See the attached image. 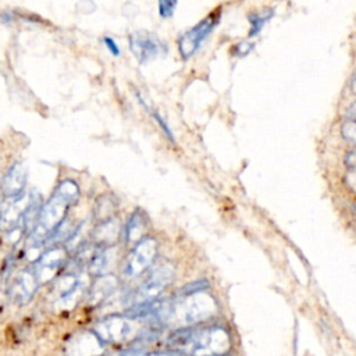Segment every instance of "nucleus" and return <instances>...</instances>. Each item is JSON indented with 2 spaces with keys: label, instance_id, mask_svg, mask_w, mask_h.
Here are the masks:
<instances>
[{
  "label": "nucleus",
  "instance_id": "f257e3e1",
  "mask_svg": "<svg viewBox=\"0 0 356 356\" xmlns=\"http://www.w3.org/2000/svg\"><path fill=\"white\" fill-rule=\"evenodd\" d=\"M170 349L184 356L225 355L232 345V337L225 325H189L175 328L168 339Z\"/></svg>",
  "mask_w": 356,
  "mask_h": 356
},
{
  "label": "nucleus",
  "instance_id": "f03ea898",
  "mask_svg": "<svg viewBox=\"0 0 356 356\" xmlns=\"http://www.w3.org/2000/svg\"><path fill=\"white\" fill-rule=\"evenodd\" d=\"M79 197L78 184L72 179H63L50 197L42 204L39 217L28 235V249H36L44 245L47 238L67 217L68 210Z\"/></svg>",
  "mask_w": 356,
  "mask_h": 356
},
{
  "label": "nucleus",
  "instance_id": "7ed1b4c3",
  "mask_svg": "<svg viewBox=\"0 0 356 356\" xmlns=\"http://www.w3.org/2000/svg\"><path fill=\"white\" fill-rule=\"evenodd\" d=\"M85 273L65 268L54 281L51 289V306L57 312L72 310L88 292Z\"/></svg>",
  "mask_w": 356,
  "mask_h": 356
},
{
  "label": "nucleus",
  "instance_id": "20e7f679",
  "mask_svg": "<svg viewBox=\"0 0 356 356\" xmlns=\"http://www.w3.org/2000/svg\"><path fill=\"white\" fill-rule=\"evenodd\" d=\"M174 280V267L168 261L159 263L153 266L150 273L145 277V280L127 295L125 305L128 307L139 306L156 300L160 293L171 284Z\"/></svg>",
  "mask_w": 356,
  "mask_h": 356
},
{
  "label": "nucleus",
  "instance_id": "39448f33",
  "mask_svg": "<svg viewBox=\"0 0 356 356\" xmlns=\"http://www.w3.org/2000/svg\"><path fill=\"white\" fill-rule=\"evenodd\" d=\"M92 330L106 345H121L138 337L139 324L128 314H108L99 318Z\"/></svg>",
  "mask_w": 356,
  "mask_h": 356
},
{
  "label": "nucleus",
  "instance_id": "423d86ee",
  "mask_svg": "<svg viewBox=\"0 0 356 356\" xmlns=\"http://www.w3.org/2000/svg\"><path fill=\"white\" fill-rule=\"evenodd\" d=\"M159 253V242L154 236L145 235L127 254L122 264V275L128 280L136 278L147 271L153 264Z\"/></svg>",
  "mask_w": 356,
  "mask_h": 356
},
{
  "label": "nucleus",
  "instance_id": "0eeeda50",
  "mask_svg": "<svg viewBox=\"0 0 356 356\" xmlns=\"http://www.w3.org/2000/svg\"><path fill=\"white\" fill-rule=\"evenodd\" d=\"M68 254V248L65 245L47 246L46 250L40 252L32 267L39 286L53 282L65 270L70 260Z\"/></svg>",
  "mask_w": 356,
  "mask_h": 356
},
{
  "label": "nucleus",
  "instance_id": "6e6552de",
  "mask_svg": "<svg viewBox=\"0 0 356 356\" xmlns=\"http://www.w3.org/2000/svg\"><path fill=\"white\" fill-rule=\"evenodd\" d=\"M220 19H221V8H217L213 13H210L206 18H203L197 25L186 31L178 39V51L184 60L191 58L199 50L203 40L218 25Z\"/></svg>",
  "mask_w": 356,
  "mask_h": 356
},
{
  "label": "nucleus",
  "instance_id": "1a4fd4ad",
  "mask_svg": "<svg viewBox=\"0 0 356 356\" xmlns=\"http://www.w3.org/2000/svg\"><path fill=\"white\" fill-rule=\"evenodd\" d=\"M106 346L92 328L79 330L65 339L64 356H104Z\"/></svg>",
  "mask_w": 356,
  "mask_h": 356
},
{
  "label": "nucleus",
  "instance_id": "9d476101",
  "mask_svg": "<svg viewBox=\"0 0 356 356\" xmlns=\"http://www.w3.org/2000/svg\"><path fill=\"white\" fill-rule=\"evenodd\" d=\"M38 288L39 282L33 268L26 267L14 274L7 289V295L14 305L26 306L33 299Z\"/></svg>",
  "mask_w": 356,
  "mask_h": 356
},
{
  "label": "nucleus",
  "instance_id": "9b49d317",
  "mask_svg": "<svg viewBox=\"0 0 356 356\" xmlns=\"http://www.w3.org/2000/svg\"><path fill=\"white\" fill-rule=\"evenodd\" d=\"M161 47V42L149 32L138 31L129 35V49L140 64L156 58L160 54Z\"/></svg>",
  "mask_w": 356,
  "mask_h": 356
},
{
  "label": "nucleus",
  "instance_id": "f8f14e48",
  "mask_svg": "<svg viewBox=\"0 0 356 356\" xmlns=\"http://www.w3.org/2000/svg\"><path fill=\"white\" fill-rule=\"evenodd\" d=\"M31 195L25 192L17 197L6 199V203L0 206V229L8 232L14 228L21 227L22 214L29 203Z\"/></svg>",
  "mask_w": 356,
  "mask_h": 356
},
{
  "label": "nucleus",
  "instance_id": "ddd939ff",
  "mask_svg": "<svg viewBox=\"0 0 356 356\" xmlns=\"http://www.w3.org/2000/svg\"><path fill=\"white\" fill-rule=\"evenodd\" d=\"M118 288V278L111 274L106 273L102 275L95 277L93 282L89 285L86 296H88V305L92 307H96L106 302Z\"/></svg>",
  "mask_w": 356,
  "mask_h": 356
},
{
  "label": "nucleus",
  "instance_id": "4468645a",
  "mask_svg": "<svg viewBox=\"0 0 356 356\" xmlns=\"http://www.w3.org/2000/svg\"><path fill=\"white\" fill-rule=\"evenodd\" d=\"M26 185V170L19 161L13 163L1 181V193L4 199H13L24 193Z\"/></svg>",
  "mask_w": 356,
  "mask_h": 356
},
{
  "label": "nucleus",
  "instance_id": "2eb2a0df",
  "mask_svg": "<svg viewBox=\"0 0 356 356\" xmlns=\"http://www.w3.org/2000/svg\"><path fill=\"white\" fill-rule=\"evenodd\" d=\"M122 235V228L120 221L113 217L102 222H96L90 232V242L96 246H114Z\"/></svg>",
  "mask_w": 356,
  "mask_h": 356
},
{
  "label": "nucleus",
  "instance_id": "dca6fc26",
  "mask_svg": "<svg viewBox=\"0 0 356 356\" xmlns=\"http://www.w3.org/2000/svg\"><path fill=\"white\" fill-rule=\"evenodd\" d=\"M114 260V246H96L86 271L92 277H97L108 273V268Z\"/></svg>",
  "mask_w": 356,
  "mask_h": 356
},
{
  "label": "nucleus",
  "instance_id": "f3484780",
  "mask_svg": "<svg viewBox=\"0 0 356 356\" xmlns=\"http://www.w3.org/2000/svg\"><path fill=\"white\" fill-rule=\"evenodd\" d=\"M147 229V217L146 214L140 210L136 209L128 218L122 232L127 243H136L140 238L146 235Z\"/></svg>",
  "mask_w": 356,
  "mask_h": 356
},
{
  "label": "nucleus",
  "instance_id": "a211bd4d",
  "mask_svg": "<svg viewBox=\"0 0 356 356\" xmlns=\"http://www.w3.org/2000/svg\"><path fill=\"white\" fill-rule=\"evenodd\" d=\"M117 210H118L117 197L111 193H103V195L97 196V199L95 200L92 216L96 222H102V221L115 217Z\"/></svg>",
  "mask_w": 356,
  "mask_h": 356
},
{
  "label": "nucleus",
  "instance_id": "6ab92c4d",
  "mask_svg": "<svg viewBox=\"0 0 356 356\" xmlns=\"http://www.w3.org/2000/svg\"><path fill=\"white\" fill-rule=\"evenodd\" d=\"M274 15V10L268 8V10H263V11H259V13H252L249 14L248 19H249V24H250V29H249V36H256L261 29L263 26L266 25V22Z\"/></svg>",
  "mask_w": 356,
  "mask_h": 356
},
{
  "label": "nucleus",
  "instance_id": "aec40b11",
  "mask_svg": "<svg viewBox=\"0 0 356 356\" xmlns=\"http://www.w3.org/2000/svg\"><path fill=\"white\" fill-rule=\"evenodd\" d=\"M346 164L349 168L346 172V182L353 191H356V152L348 153Z\"/></svg>",
  "mask_w": 356,
  "mask_h": 356
},
{
  "label": "nucleus",
  "instance_id": "412c9836",
  "mask_svg": "<svg viewBox=\"0 0 356 356\" xmlns=\"http://www.w3.org/2000/svg\"><path fill=\"white\" fill-rule=\"evenodd\" d=\"M341 134H342L343 139L356 145V120L349 118L348 121H345L341 127Z\"/></svg>",
  "mask_w": 356,
  "mask_h": 356
},
{
  "label": "nucleus",
  "instance_id": "4be33fe9",
  "mask_svg": "<svg viewBox=\"0 0 356 356\" xmlns=\"http://www.w3.org/2000/svg\"><path fill=\"white\" fill-rule=\"evenodd\" d=\"M178 0H159V14L161 18H170L174 15Z\"/></svg>",
  "mask_w": 356,
  "mask_h": 356
},
{
  "label": "nucleus",
  "instance_id": "5701e85b",
  "mask_svg": "<svg viewBox=\"0 0 356 356\" xmlns=\"http://www.w3.org/2000/svg\"><path fill=\"white\" fill-rule=\"evenodd\" d=\"M253 49V43H249V42H241V43H236L235 47H234V53L238 56V57H243V56H248Z\"/></svg>",
  "mask_w": 356,
  "mask_h": 356
},
{
  "label": "nucleus",
  "instance_id": "b1692460",
  "mask_svg": "<svg viewBox=\"0 0 356 356\" xmlns=\"http://www.w3.org/2000/svg\"><path fill=\"white\" fill-rule=\"evenodd\" d=\"M103 43H104V46L107 47V50L113 54V56H120L121 54V49H120V46L115 43V40L113 39V38H110V36H104L103 38Z\"/></svg>",
  "mask_w": 356,
  "mask_h": 356
},
{
  "label": "nucleus",
  "instance_id": "393cba45",
  "mask_svg": "<svg viewBox=\"0 0 356 356\" xmlns=\"http://www.w3.org/2000/svg\"><path fill=\"white\" fill-rule=\"evenodd\" d=\"M152 115H153V118L157 121V124L160 125V128L163 129V132L165 134V136H168L170 140H174V136H172V134H171V129L168 128L167 122L161 118V115H160L159 113H156V111H152Z\"/></svg>",
  "mask_w": 356,
  "mask_h": 356
},
{
  "label": "nucleus",
  "instance_id": "a878e982",
  "mask_svg": "<svg viewBox=\"0 0 356 356\" xmlns=\"http://www.w3.org/2000/svg\"><path fill=\"white\" fill-rule=\"evenodd\" d=\"M140 356H184L182 353L168 349V350H156V352H149V353H142Z\"/></svg>",
  "mask_w": 356,
  "mask_h": 356
},
{
  "label": "nucleus",
  "instance_id": "bb28decb",
  "mask_svg": "<svg viewBox=\"0 0 356 356\" xmlns=\"http://www.w3.org/2000/svg\"><path fill=\"white\" fill-rule=\"evenodd\" d=\"M143 353L142 349H138V348H132V349H125V350H120V352H115L113 355H108V356H140Z\"/></svg>",
  "mask_w": 356,
  "mask_h": 356
},
{
  "label": "nucleus",
  "instance_id": "cd10ccee",
  "mask_svg": "<svg viewBox=\"0 0 356 356\" xmlns=\"http://www.w3.org/2000/svg\"><path fill=\"white\" fill-rule=\"evenodd\" d=\"M348 117H349L350 120H356V102L349 106V108H348Z\"/></svg>",
  "mask_w": 356,
  "mask_h": 356
},
{
  "label": "nucleus",
  "instance_id": "c85d7f7f",
  "mask_svg": "<svg viewBox=\"0 0 356 356\" xmlns=\"http://www.w3.org/2000/svg\"><path fill=\"white\" fill-rule=\"evenodd\" d=\"M350 89H352L353 93H356V76L353 78V81H352V83H350Z\"/></svg>",
  "mask_w": 356,
  "mask_h": 356
},
{
  "label": "nucleus",
  "instance_id": "c756f323",
  "mask_svg": "<svg viewBox=\"0 0 356 356\" xmlns=\"http://www.w3.org/2000/svg\"><path fill=\"white\" fill-rule=\"evenodd\" d=\"M214 356H228V355L225 353V355H214Z\"/></svg>",
  "mask_w": 356,
  "mask_h": 356
},
{
  "label": "nucleus",
  "instance_id": "7c9ffc66",
  "mask_svg": "<svg viewBox=\"0 0 356 356\" xmlns=\"http://www.w3.org/2000/svg\"><path fill=\"white\" fill-rule=\"evenodd\" d=\"M353 211H355V214H356V206H355V209H353Z\"/></svg>",
  "mask_w": 356,
  "mask_h": 356
}]
</instances>
